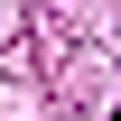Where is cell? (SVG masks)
Masks as SVG:
<instances>
[{"label":"cell","instance_id":"cell-1","mask_svg":"<svg viewBox=\"0 0 121 121\" xmlns=\"http://www.w3.org/2000/svg\"><path fill=\"white\" fill-rule=\"evenodd\" d=\"M112 121H121V112H112Z\"/></svg>","mask_w":121,"mask_h":121}]
</instances>
